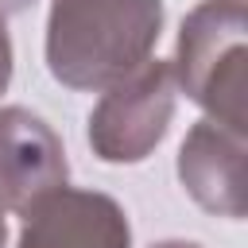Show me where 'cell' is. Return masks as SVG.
<instances>
[{
    "instance_id": "1",
    "label": "cell",
    "mask_w": 248,
    "mask_h": 248,
    "mask_svg": "<svg viewBox=\"0 0 248 248\" xmlns=\"http://www.w3.org/2000/svg\"><path fill=\"white\" fill-rule=\"evenodd\" d=\"M163 31V0H50L46 66L70 89H108L140 70Z\"/></svg>"
},
{
    "instance_id": "2",
    "label": "cell",
    "mask_w": 248,
    "mask_h": 248,
    "mask_svg": "<svg viewBox=\"0 0 248 248\" xmlns=\"http://www.w3.org/2000/svg\"><path fill=\"white\" fill-rule=\"evenodd\" d=\"M170 70L174 85H182L186 97L209 112V120L244 132V97H248L244 0L198 4L182 19Z\"/></svg>"
},
{
    "instance_id": "3",
    "label": "cell",
    "mask_w": 248,
    "mask_h": 248,
    "mask_svg": "<svg viewBox=\"0 0 248 248\" xmlns=\"http://www.w3.org/2000/svg\"><path fill=\"white\" fill-rule=\"evenodd\" d=\"M174 70L170 62L147 58L140 70L105 89L89 112V147L105 163H140L167 136L174 116Z\"/></svg>"
},
{
    "instance_id": "4",
    "label": "cell",
    "mask_w": 248,
    "mask_h": 248,
    "mask_svg": "<svg viewBox=\"0 0 248 248\" xmlns=\"http://www.w3.org/2000/svg\"><path fill=\"white\" fill-rule=\"evenodd\" d=\"M66 151L54 128L31 108H0V213H27L66 186Z\"/></svg>"
},
{
    "instance_id": "5",
    "label": "cell",
    "mask_w": 248,
    "mask_h": 248,
    "mask_svg": "<svg viewBox=\"0 0 248 248\" xmlns=\"http://www.w3.org/2000/svg\"><path fill=\"white\" fill-rule=\"evenodd\" d=\"M19 248H132V229L116 198L62 186L23 213Z\"/></svg>"
},
{
    "instance_id": "6",
    "label": "cell",
    "mask_w": 248,
    "mask_h": 248,
    "mask_svg": "<svg viewBox=\"0 0 248 248\" xmlns=\"http://www.w3.org/2000/svg\"><path fill=\"white\" fill-rule=\"evenodd\" d=\"M178 178L190 198L221 217H244V132L198 120L178 151Z\"/></svg>"
},
{
    "instance_id": "7",
    "label": "cell",
    "mask_w": 248,
    "mask_h": 248,
    "mask_svg": "<svg viewBox=\"0 0 248 248\" xmlns=\"http://www.w3.org/2000/svg\"><path fill=\"white\" fill-rule=\"evenodd\" d=\"M8 81H12V39H8L4 12H0V93L8 89Z\"/></svg>"
},
{
    "instance_id": "8",
    "label": "cell",
    "mask_w": 248,
    "mask_h": 248,
    "mask_svg": "<svg viewBox=\"0 0 248 248\" xmlns=\"http://www.w3.org/2000/svg\"><path fill=\"white\" fill-rule=\"evenodd\" d=\"M27 4H35V0H0V12L8 16V12H23Z\"/></svg>"
},
{
    "instance_id": "9",
    "label": "cell",
    "mask_w": 248,
    "mask_h": 248,
    "mask_svg": "<svg viewBox=\"0 0 248 248\" xmlns=\"http://www.w3.org/2000/svg\"><path fill=\"white\" fill-rule=\"evenodd\" d=\"M151 248H202L194 240H163V244H151Z\"/></svg>"
},
{
    "instance_id": "10",
    "label": "cell",
    "mask_w": 248,
    "mask_h": 248,
    "mask_svg": "<svg viewBox=\"0 0 248 248\" xmlns=\"http://www.w3.org/2000/svg\"><path fill=\"white\" fill-rule=\"evenodd\" d=\"M4 240H8V225H4V213H0V248H4Z\"/></svg>"
}]
</instances>
